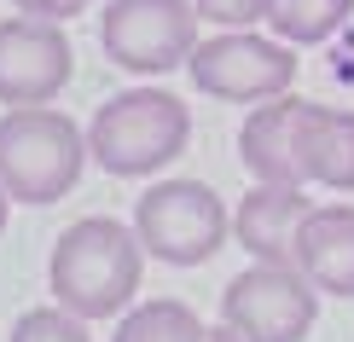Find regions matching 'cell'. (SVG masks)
<instances>
[{
	"label": "cell",
	"instance_id": "obj_1",
	"mask_svg": "<svg viewBox=\"0 0 354 342\" xmlns=\"http://www.w3.org/2000/svg\"><path fill=\"white\" fill-rule=\"evenodd\" d=\"M140 273H145L140 232L111 220V215H87L76 227H64L53 244V261H47L53 302L82 314L87 325L128 314L140 296Z\"/></svg>",
	"mask_w": 354,
	"mask_h": 342
},
{
	"label": "cell",
	"instance_id": "obj_2",
	"mask_svg": "<svg viewBox=\"0 0 354 342\" xmlns=\"http://www.w3.org/2000/svg\"><path fill=\"white\" fill-rule=\"evenodd\" d=\"M192 140V111L163 87H128L105 99L87 122V151L116 180H145L169 169Z\"/></svg>",
	"mask_w": 354,
	"mask_h": 342
},
{
	"label": "cell",
	"instance_id": "obj_3",
	"mask_svg": "<svg viewBox=\"0 0 354 342\" xmlns=\"http://www.w3.org/2000/svg\"><path fill=\"white\" fill-rule=\"evenodd\" d=\"M87 157V128L53 105H12L0 116V186L12 203H58Z\"/></svg>",
	"mask_w": 354,
	"mask_h": 342
},
{
	"label": "cell",
	"instance_id": "obj_4",
	"mask_svg": "<svg viewBox=\"0 0 354 342\" xmlns=\"http://www.w3.org/2000/svg\"><path fill=\"white\" fill-rule=\"evenodd\" d=\"M186 76L198 93L227 99V105H268L297 82V47H285L279 35H261V29H221L192 47Z\"/></svg>",
	"mask_w": 354,
	"mask_h": 342
},
{
	"label": "cell",
	"instance_id": "obj_5",
	"mask_svg": "<svg viewBox=\"0 0 354 342\" xmlns=\"http://www.w3.org/2000/svg\"><path fill=\"white\" fill-rule=\"evenodd\" d=\"M198 0H105L99 47L128 76H169L198 47Z\"/></svg>",
	"mask_w": 354,
	"mask_h": 342
},
{
	"label": "cell",
	"instance_id": "obj_6",
	"mask_svg": "<svg viewBox=\"0 0 354 342\" xmlns=\"http://www.w3.org/2000/svg\"><path fill=\"white\" fill-rule=\"evenodd\" d=\"M134 232H140V244H145L151 261L198 267L227 244L232 215L203 180H157L134 203Z\"/></svg>",
	"mask_w": 354,
	"mask_h": 342
},
{
	"label": "cell",
	"instance_id": "obj_7",
	"mask_svg": "<svg viewBox=\"0 0 354 342\" xmlns=\"http://www.w3.org/2000/svg\"><path fill=\"white\" fill-rule=\"evenodd\" d=\"M319 319V290L302 267H244L221 290V325H232L244 342H302Z\"/></svg>",
	"mask_w": 354,
	"mask_h": 342
},
{
	"label": "cell",
	"instance_id": "obj_8",
	"mask_svg": "<svg viewBox=\"0 0 354 342\" xmlns=\"http://www.w3.org/2000/svg\"><path fill=\"white\" fill-rule=\"evenodd\" d=\"M314 99L279 93L239 128V157L256 186H314Z\"/></svg>",
	"mask_w": 354,
	"mask_h": 342
},
{
	"label": "cell",
	"instance_id": "obj_9",
	"mask_svg": "<svg viewBox=\"0 0 354 342\" xmlns=\"http://www.w3.org/2000/svg\"><path fill=\"white\" fill-rule=\"evenodd\" d=\"M76 76V47L64 23L6 18L0 23V105H53Z\"/></svg>",
	"mask_w": 354,
	"mask_h": 342
},
{
	"label": "cell",
	"instance_id": "obj_10",
	"mask_svg": "<svg viewBox=\"0 0 354 342\" xmlns=\"http://www.w3.org/2000/svg\"><path fill=\"white\" fill-rule=\"evenodd\" d=\"M308 215H314L308 186H256V191H244V203L232 209V238L244 244L250 261L297 267V244H302V220Z\"/></svg>",
	"mask_w": 354,
	"mask_h": 342
},
{
	"label": "cell",
	"instance_id": "obj_11",
	"mask_svg": "<svg viewBox=\"0 0 354 342\" xmlns=\"http://www.w3.org/2000/svg\"><path fill=\"white\" fill-rule=\"evenodd\" d=\"M297 267L326 296H354V203H326L302 220Z\"/></svg>",
	"mask_w": 354,
	"mask_h": 342
},
{
	"label": "cell",
	"instance_id": "obj_12",
	"mask_svg": "<svg viewBox=\"0 0 354 342\" xmlns=\"http://www.w3.org/2000/svg\"><path fill=\"white\" fill-rule=\"evenodd\" d=\"M314 186L354 198V111L343 105L314 111Z\"/></svg>",
	"mask_w": 354,
	"mask_h": 342
},
{
	"label": "cell",
	"instance_id": "obj_13",
	"mask_svg": "<svg viewBox=\"0 0 354 342\" xmlns=\"http://www.w3.org/2000/svg\"><path fill=\"white\" fill-rule=\"evenodd\" d=\"M111 342H209V325H198V314L174 296H151L122 314Z\"/></svg>",
	"mask_w": 354,
	"mask_h": 342
},
{
	"label": "cell",
	"instance_id": "obj_14",
	"mask_svg": "<svg viewBox=\"0 0 354 342\" xmlns=\"http://www.w3.org/2000/svg\"><path fill=\"white\" fill-rule=\"evenodd\" d=\"M348 12H354V0H279L268 29L285 47H319L348 23Z\"/></svg>",
	"mask_w": 354,
	"mask_h": 342
},
{
	"label": "cell",
	"instance_id": "obj_15",
	"mask_svg": "<svg viewBox=\"0 0 354 342\" xmlns=\"http://www.w3.org/2000/svg\"><path fill=\"white\" fill-rule=\"evenodd\" d=\"M6 342H93L87 336V319L70 314V307H29V314L12 319V336Z\"/></svg>",
	"mask_w": 354,
	"mask_h": 342
},
{
	"label": "cell",
	"instance_id": "obj_16",
	"mask_svg": "<svg viewBox=\"0 0 354 342\" xmlns=\"http://www.w3.org/2000/svg\"><path fill=\"white\" fill-rule=\"evenodd\" d=\"M279 0H198L203 23H221V29H256L273 18Z\"/></svg>",
	"mask_w": 354,
	"mask_h": 342
},
{
	"label": "cell",
	"instance_id": "obj_17",
	"mask_svg": "<svg viewBox=\"0 0 354 342\" xmlns=\"http://www.w3.org/2000/svg\"><path fill=\"white\" fill-rule=\"evenodd\" d=\"M87 0H12V12H24V18H47V23H70Z\"/></svg>",
	"mask_w": 354,
	"mask_h": 342
},
{
	"label": "cell",
	"instance_id": "obj_18",
	"mask_svg": "<svg viewBox=\"0 0 354 342\" xmlns=\"http://www.w3.org/2000/svg\"><path fill=\"white\" fill-rule=\"evenodd\" d=\"M209 342H244V336L232 331V325H209Z\"/></svg>",
	"mask_w": 354,
	"mask_h": 342
},
{
	"label": "cell",
	"instance_id": "obj_19",
	"mask_svg": "<svg viewBox=\"0 0 354 342\" xmlns=\"http://www.w3.org/2000/svg\"><path fill=\"white\" fill-rule=\"evenodd\" d=\"M6 215H12V198H6V186H0V232H6Z\"/></svg>",
	"mask_w": 354,
	"mask_h": 342
},
{
	"label": "cell",
	"instance_id": "obj_20",
	"mask_svg": "<svg viewBox=\"0 0 354 342\" xmlns=\"http://www.w3.org/2000/svg\"><path fill=\"white\" fill-rule=\"evenodd\" d=\"M87 6H93V0H87Z\"/></svg>",
	"mask_w": 354,
	"mask_h": 342
}]
</instances>
